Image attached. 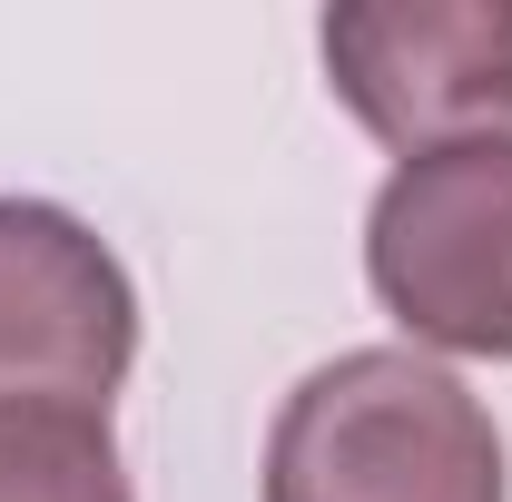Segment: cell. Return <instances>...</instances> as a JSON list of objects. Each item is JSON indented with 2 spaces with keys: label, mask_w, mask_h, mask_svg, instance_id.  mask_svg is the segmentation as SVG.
Wrapping results in <instances>:
<instances>
[{
  "label": "cell",
  "mask_w": 512,
  "mask_h": 502,
  "mask_svg": "<svg viewBox=\"0 0 512 502\" xmlns=\"http://www.w3.org/2000/svg\"><path fill=\"white\" fill-rule=\"evenodd\" d=\"M266 502H503V434L414 345H355L286 394Z\"/></svg>",
  "instance_id": "1"
},
{
  "label": "cell",
  "mask_w": 512,
  "mask_h": 502,
  "mask_svg": "<svg viewBox=\"0 0 512 502\" xmlns=\"http://www.w3.org/2000/svg\"><path fill=\"white\" fill-rule=\"evenodd\" d=\"M365 276L414 345L512 365V128L424 148L384 178Z\"/></svg>",
  "instance_id": "2"
},
{
  "label": "cell",
  "mask_w": 512,
  "mask_h": 502,
  "mask_svg": "<svg viewBox=\"0 0 512 502\" xmlns=\"http://www.w3.org/2000/svg\"><path fill=\"white\" fill-rule=\"evenodd\" d=\"M325 79L404 158L453 138H503L512 0H345L325 10Z\"/></svg>",
  "instance_id": "3"
},
{
  "label": "cell",
  "mask_w": 512,
  "mask_h": 502,
  "mask_svg": "<svg viewBox=\"0 0 512 502\" xmlns=\"http://www.w3.org/2000/svg\"><path fill=\"white\" fill-rule=\"evenodd\" d=\"M138 355L128 266L69 207L0 197V404L109 414Z\"/></svg>",
  "instance_id": "4"
},
{
  "label": "cell",
  "mask_w": 512,
  "mask_h": 502,
  "mask_svg": "<svg viewBox=\"0 0 512 502\" xmlns=\"http://www.w3.org/2000/svg\"><path fill=\"white\" fill-rule=\"evenodd\" d=\"M0 502H128L109 414L0 404Z\"/></svg>",
  "instance_id": "5"
}]
</instances>
